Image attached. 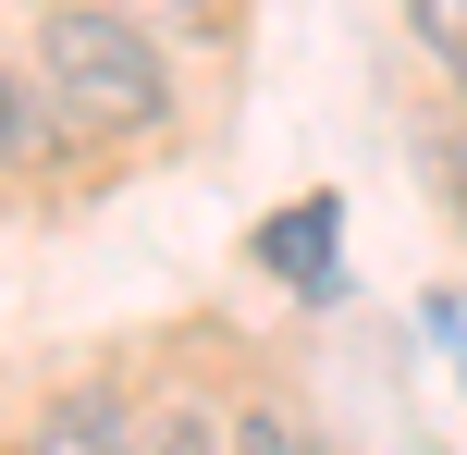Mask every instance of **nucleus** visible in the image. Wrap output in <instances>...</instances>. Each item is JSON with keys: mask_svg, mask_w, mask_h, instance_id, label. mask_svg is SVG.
I'll use <instances>...</instances> for the list:
<instances>
[{"mask_svg": "<svg viewBox=\"0 0 467 455\" xmlns=\"http://www.w3.org/2000/svg\"><path fill=\"white\" fill-rule=\"evenodd\" d=\"M37 74H49V111L74 136H148V123H172V49L123 0H62L37 25Z\"/></svg>", "mask_w": 467, "mask_h": 455, "instance_id": "1", "label": "nucleus"}, {"mask_svg": "<svg viewBox=\"0 0 467 455\" xmlns=\"http://www.w3.org/2000/svg\"><path fill=\"white\" fill-rule=\"evenodd\" d=\"M123 443H136L123 394H111V382H87V394H49V407H37V431H25L13 455H123Z\"/></svg>", "mask_w": 467, "mask_h": 455, "instance_id": "2", "label": "nucleus"}, {"mask_svg": "<svg viewBox=\"0 0 467 455\" xmlns=\"http://www.w3.org/2000/svg\"><path fill=\"white\" fill-rule=\"evenodd\" d=\"M332 234H345V210H332V197H296L283 222H258V271H283V284L332 295Z\"/></svg>", "mask_w": 467, "mask_h": 455, "instance_id": "3", "label": "nucleus"}, {"mask_svg": "<svg viewBox=\"0 0 467 455\" xmlns=\"http://www.w3.org/2000/svg\"><path fill=\"white\" fill-rule=\"evenodd\" d=\"M406 37L443 62V87L467 98V0H406Z\"/></svg>", "mask_w": 467, "mask_h": 455, "instance_id": "4", "label": "nucleus"}, {"mask_svg": "<svg viewBox=\"0 0 467 455\" xmlns=\"http://www.w3.org/2000/svg\"><path fill=\"white\" fill-rule=\"evenodd\" d=\"M123 455H222V419H210V407H185V394H172L161 419H136V443H123Z\"/></svg>", "mask_w": 467, "mask_h": 455, "instance_id": "5", "label": "nucleus"}, {"mask_svg": "<svg viewBox=\"0 0 467 455\" xmlns=\"http://www.w3.org/2000/svg\"><path fill=\"white\" fill-rule=\"evenodd\" d=\"M222 455H332V443L307 431L296 407H246V419H234V431H222Z\"/></svg>", "mask_w": 467, "mask_h": 455, "instance_id": "6", "label": "nucleus"}, {"mask_svg": "<svg viewBox=\"0 0 467 455\" xmlns=\"http://www.w3.org/2000/svg\"><path fill=\"white\" fill-rule=\"evenodd\" d=\"M25 160H49V111L25 98V74L0 62V172H25Z\"/></svg>", "mask_w": 467, "mask_h": 455, "instance_id": "7", "label": "nucleus"}, {"mask_svg": "<svg viewBox=\"0 0 467 455\" xmlns=\"http://www.w3.org/2000/svg\"><path fill=\"white\" fill-rule=\"evenodd\" d=\"M443 197H455V222H467V148H455V172H443Z\"/></svg>", "mask_w": 467, "mask_h": 455, "instance_id": "8", "label": "nucleus"}]
</instances>
